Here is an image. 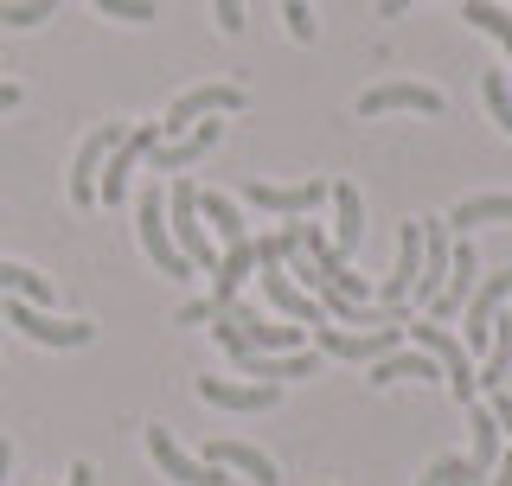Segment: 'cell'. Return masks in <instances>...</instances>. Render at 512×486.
Masks as SVG:
<instances>
[{
    "mask_svg": "<svg viewBox=\"0 0 512 486\" xmlns=\"http://www.w3.org/2000/svg\"><path fill=\"white\" fill-rule=\"evenodd\" d=\"M314 339H320V352H327V359H352V365H378L384 352H404V327H365V333H340V327H327V320H320Z\"/></svg>",
    "mask_w": 512,
    "mask_h": 486,
    "instance_id": "obj_8",
    "label": "cell"
},
{
    "mask_svg": "<svg viewBox=\"0 0 512 486\" xmlns=\"http://www.w3.org/2000/svg\"><path fill=\"white\" fill-rule=\"evenodd\" d=\"M199 218H205V231H218L224 243L250 237L244 218H237V199H231V192H199Z\"/></svg>",
    "mask_w": 512,
    "mask_h": 486,
    "instance_id": "obj_24",
    "label": "cell"
},
{
    "mask_svg": "<svg viewBox=\"0 0 512 486\" xmlns=\"http://www.w3.org/2000/svg\"><path fill=\"white\" fill-rule=\"evenodd\" d=\"M256 275V237H237V243H224L218 250V269H212V314H224V307L237 301V288H244Z\"/></svg>",
    "mask_w": 512,
    "mask_h": 486,
    "instance_id": "obj_14",
    "label": "cell"
},
{
    "mask_svg": "<svg viewBox=\"0 0 512 486\" xmlns=\"http://www.w3.org/2000/svg\"><path fill=\"white\" fill-rule=\"evenodd\" d=\"M20 103H26L20 84H0V116H7V109H20Z\"/></svg>",
    "mask_w": 512,
    "mask_h": 486,
    "instance_id": "obj_34",
    "label": "cell"
},
{
    "mask_svg": "<svg viewBox=\"0 0 512 486\" xmlns=\"http://www.w3.org/2000/svg\"><path fill=\"white\" fill-rule=\"evenodd\" d=\"M148 455H154V467H160L173 486H231V474H224V467L186 461V448L173 442V429H160V423H148Z\"/></svg>",
    "mask_w": 512,
    "mask_h": 486,
    "instance_id": "obj_10",
    "label": "cell"
},
{
    "mask_svg": "<svg viewBox=\"0 0 512 486\" xmlns=\"http://www.w3.org/2000/svg\"><path fill=\"white\" fill-rule=\"evenodd\" d=\"M506 301H512V269L480 275V288L468 295V307H461V346H468V352H487L493 320H500V307H506Z\"/></svg>",
    "mask_w": 512,
    "mask_h": 486,
    "instance_id": "obj_7",
    "label": "cell"
},
{
    "mask_svg": "<svg viewBox=\"0 0 512 486\" xmlns=\"http://www.w3.org/2000/svg\"><path fill=\"white\" fill-rule=\"evenodd\" d=\"M0 295H20L32 307H52V282H45L39 269H26V263H0Z\"/></svg>",
    "mask_w": 512,
    "mask_h": 486,
    "instance_id": "obj_25",
    "label": "cell"
},
{
    "mask_svg": "<svg viewBox=\"0 0 512 486\" xmlns=\"http://www.w3.org/2000/svg\"><path fill=\"white\" fill-rule=\"evenodd\" d=\"M7 327L26 333L32 346H52V352H77V346H90V339H96L90 320H58V314H45V307H32L20 295H7Z\"/></svg>",
    "mask_w": 512,
    "mask_h": 486,
    "instance_id": "obj_4",
    "label": "cell"
},
{
    "mask_svg": "<svg viewBox=\"0 0 512 486\" xmlns=\"http://www.w3.org/2000/svg\"><path fill=\"white\" fill-rule=\"evenodd\" d=\"M218 135H224V122L212 116V122H192V135H173V141H160V148L148 154V167L154 173H186L192 160H205L218 148Z\"/></svg>",
    "mask_w": 512,
    "mask_h": 486,
    "instance_id": "obj_15",
    "label": "cell"
},
{
    "mask_svg": "<svg viewBox=\"0 0 512 486\" xmlns=\"http://www.w3.org/2000/svg\"><path fill=\"white\" fill-rule=\"evenodd\" d=\"M128 135V122H103L84 135V148L71 160V205H96V180H103V160L116 154V141Z\"/></svg>",
    "mask_w": 512,
    "mask_h": 486,
    "instance_id": "obj_11",
    "label": "cell"
},
{
    "mask_svg": "<svg viewBox=\"0 0 512 486\" xmlns=\"http://www.w3.org/2000/svg\"><path fill=\"white\" fill-rule=\"evenodd\" d=\"M103 20H128V26H148V20H160V7L154 0H90Z\"/></svg>",
    "mask_w": 512,
    "mask_h": 486,
    "instance_id": "obj_28",
    "label": "cell"
},
{
    "mask_svg": "<svg viewBox=\"0 0 512 486\" xmlns=\"http://www.w3.org/2000/svg\"><path fill=\"white\" fill-rule=\"evenodd\" d=\"M327 205H333V250L352 256V250H359V237H365V199H359V186H352V180H333Z\"/></svg>",
    "mask_w": 512,
    "mask_h": 486,
    "instance_id": "obj_18",
    "label": "cell"
},
{
    "mask_svg": "<svg viewBox=\"0 0 512 486\" xmlns=\"http://www.w3.org/2000/svg\"><path fill=\"white\" fill-rule=\"evenodd\" d=\"M160 148V122H135L128 135L116 141V154L103 160V180H96V205H122L128 199V173H135V160H148Z\"/></svg>",
    "mask_w": 512,
    "mask_h": 486,
    "instance_id": "obj_6",
    "label": "cell"
},
{
    "mask_svg": "<svg viewBox=\"0 0 512 486\" xmlns=\"http://www.w3.org/2000/svg\"><path fill=\"white\" fill-rule=\"evenodd\" d=\"M231 359H237V365H244V371H250V378H263V384H276V391H282V384H288V378H314V365H320V359H314V352H244V346H237V352H231Z\"/></svg>",
    "mask_w": 512,
    "mask_h": 486,
    "instance_id": "obj_17",
    "label": "cell"
},
{
    "mask_svg": "<svg viewBox=\"0 0 512 486\" xmlns=\"http://www.w3.org/2000/svg\"><path fill=\"white\" fill-rule=\"evenodd\" d=\"M250 103L244 84H192L167 103V116H160V141L186 135V122H212V116H237V109Z\"/></svg>",
    "mask_w": 512,
    "mask_h": 486,
    "instance_id": "obj_3",
    "label": "cell"
},
{
    "mask_svg": "<svg viewBox=\"0 0 512 486\" xmlns=\"http://www.w3.org/2000/svg\"><path fill=\"white\" fill-rule=\"evenodd\" d=\"M410 7H436V0H378V20H404ZM455 7H461V0H455Z\"/></svg>",
    "mask_w": 512,
    "mask_h": 486,
    "instance_id": "obj_32",
    "label": "cell"
},
{
    "mask_svg": "<svg viewBox=\"0 0 512 486\" xmlns=\"http://www.w3.org/2000/svg\"><path fill=\"white\" fill-rule=\"evenodd\" d=\"M64 486H96V467H90V461H77V467H71V480H64Z\"/></svg>",
    "mask_w": 512,
    "mask_h": 486,
    "instance_id": "obj_35",
    "label": "cell"
},
{
    "mask_svg": "<svg viewBox=\"0 0 512 486\" xmlns=\"http://www.w3.org/2000/svg\"><path fill=\"white\" fill-rule=\"evenodd\" d=\"M135 224H141V250H148V263L160 275H180V282H192V263L180 256V243H173V231H167V192H160V186L135 199Z\"/></svg>",
    "mask_w": 512,
    "mask_h": 486,
    "instance_id": "obj_5",
    "label": "cell"
},
{
    "mask_svg": "<svg viewBox=\"0 0 512 486\" xmlns=\"http://www.w3.org/2000/svg\"><path fill=\"white\" fill-rule=\"evenodd\" d=\"M212 20H218L224 39H237L244 32V0H212Z\"/></svg>",
    "mask_w": 512,
    "mask_h": 486,
    "instance_id": "obj_30",
    "label": "cell"
},
{
    "mask_svg": "<svg viewBox=\"0 0 512 486\" xmlns=\"http://www.w3.org/2000/svg\"><path fill=\"white\" fill-rule=\"evenodd\" d=\"M455 231H480V224H512V192H480V199H461L448 212Z\"/></svg>",
    "mask_w": 512,
    "mask_h": 486,
    "instance_id": "obj_21",
    "label": "cell"
},
{
    "mask_svg": "<svg viewBox=\"0 0 512 486\" xmlns=\"http://www.w3.org/2000/svg\"><path fill=\"white\" fill-rule=\"evenodd\" d=\"M167 231H173V243H180V256L199 275H212L218 269V243H212V231H205V218H199V192H192L186 180H173L167 186Z\"/></svg>",
    "mask_w": 512,
    "mask_h": 486,
    "instance_id": "obj_2",
    "label": "cell"
},
{
    "mask_svg": "<svg viewBox=\"0 0 512 486\" xmlns=\"http://www.w3.org/2000/svg\"><path fill=\"white\" fill-rule=\"evenodd\" d=\"M205 461H212V467H224V474L237 467V474H244L250 486H282L276 461H269L263 448H250V442H212V448H205Z\"/></svg>",
    "mask_w": 512,
    "mask_h": 486,
    "instance_id": "obj_19",
    "label": "cell"
},
{
    "mask_svg": "<svg viewBox=\"0 0 512 486\" xmlns=\"http://www.w3.org/2000/svg\"><path fill=\"white\" fill-rule=\"evenodd\" d=\"M320 486H333V480H320Z\"/></svg>",
    "mask_w": 512,
    "mask_h": 486,
    "instance_id": "obj_37",
    "label": "cell"
},
{
    "mask_svg": "<svg viewBox=\"0 0 512 486\" xmlns=\"http://www.w3.org/2000/svg\"><path fill=\"white\" fill-rule=\"evenodd\" d=\"M282 26L295 45H314V0H282Z\"/></svg>",
    "mask_w": 512,
    "mask_h": 486,
    "instance_id": "obj_29",
    "label": "cell"
},
{
    "mask_svg": "<svg viewBox=\"0 0 512 486\" xmlns=\"http://www.w3.org/2000/svg\"><path fill=\"white\" fill-rule=\"evenodd\" d=\"M487 410H493V423H500V435H512V384L506 391H487Z\"/></svg>",
    "mask_w": 512,
    "mask_h": 486,
    "instance_id": "obj_31",
    "label": "cell"
},
{
    "mask_svg": "<svg viewBox=\"0 0 512 486\" xmlns=\"http://www.w3.org/2000/svg\"><path fill=\"white\" fill-rule=\"evenodd\" d=\"M480 486H512V448H506V455H500V461H493V474H487V480H480Z\"/></svg>",
    "mask_w": 512,
    "mask_h": 486,
    "instance_id": "obj_33",
    "label": "cell"
},
{
    "mask_svg": "<svg viewBox=\"0 0 512 486\" xmlns=\"http://www.w3.org/2000/svg\"><path fill=\"white\" fill-rule=\"evenodd\" d=\"M7 467H13V442H0V486H7Z\"/></svg>",
    "mask_w": 512,
    "mask_h": 486,
    "instance_id": "obj_36",
    "label": "cell"
},
{
    "mask_svg": "<svg viewBox=\"0 0 512 486\" xmlns=\"http://www.w3.org/2000/svg\"><path fill=\"white\" fill-rule=\"evenodd\" d=\"M199 397L218 410H276L282 403L276 384H231V378H199Z\"/></svg>",
    "mask_w": 512,
    "mask_h": 486,
    "instance_id": "obj_20",
    "label": "cell"
},
{
    "mask_svg": "<svg viewBox=\"0 0 512 486\" xmlns=\"http://www.w3.org/2000/svg\"><path fill=\"white\" fill-rule=\"evenodd\" d=\"M468 429H474V448H468V461L480 467V474H493V461L506 455V435H500V423H493V410L487 403H468Z\"/></svg>",
    "mask_w": 512,
    "mask_h": 486,
    "instance_id": "obj_22",
    "label": "cell"
},
{
    "mask_svg": "<svg viewBox=\"0 0 512 486\" xmlns=\"http://www.w3.org/2000/svg\"><path fill=\"white\" fill-rule=\"evenodd\" d=\"M474 288H480V256H474V243H468V237H455V256H448V282H442V295H436V307H429V314H436V320L461 314Z\"/></svg>",
    "mask_w": 512,
    "mask_h": 486,
    "instance_id": "obj_16",
    "label": "cell"
},
{
    "mask_svg": "<svg viewBox=\"0 0 512 486\" xmlns=\"http://www.w3.org/2000/svg\"><path fill=\"white\" fill-rule=\"evenodd\" d=\"M404 339H416V352L442 365V384L455 391L461 403H480V384H474V352L461 346V333L436 327V320H404Z\"/></svg>",
    "mask_w": 512,
    "mask_h": 486,
    "instance_id": "obj_1",
    "label": "cell"
},
{
    "mask_svg": "<svg viewBox=\"0 0 512 486\" xmlns=\"http://www.w3.org/2000/svg\"><path fill=\"white\" fill-rule=\"evenodd\" d=\"M480 103H487V116L512 135V84H506V71H480Z\"/></svg>",
    "mask_w": 512,
    "mask_h": 486,
    "instance_id": "obj_26",
    "label": "cell"
},
{
    "mask_svg": "<svg viewBox=\"0 0 512 486\" xmlns=\"http://www.w3.org/2000/svg\"><path fill=\"white\" fill-rule=\"evenodd\" d=\"M461 20H468L474 32H487V39H500V52L512 64V13L500 7V0H461Z\"/></svg>",
    "mask_w": 512,
    "mask_h": 486,
    "instance_id": "obj_23",
    "label": "cell"
},
{
    "mask_svg": "<svg viewBox=\"0 0 512 486\" xmlns=\"http://www.w3.org/2000/svg\"><path fill=\"white\" fill-rule=\"evenodd\" d=\"M224 314H231V327H237V339H244V352H301V339H308V327L269 320V314H256V307H244V301H231Z\"/></svg>",
    "mask_w": 512,
    "mask_h": 486,
    "instance_id": "obj_12",
    "label": "cell"
},
{
    "mask_svg": "<svg viewBox=\"0 0 512 486\" xmlns=\"http://www.w3.org/2000/svg\"><path fill=\"white\" fill-rule=\"evenodd\" d=\"M391 109H410V116H442V109H448V96H442V90H429V84H410V77L372 84V90L359 96V116H365V122L391 116Z\"/></svg>",
    "mask_w": 512,
    "mask_h": 486,
    "instance_id": "obj_9",
    "label": "cell"
},
{
    "mask_svg": "<svg viewBox=\"0 0 512 486\" xmlns=\"http://www.w3.org/2000/svg\"><path fill=\"white\" fill-rule=\"evenodd\" d=\"M333 180H295V186H269V180H250L244 199L256 205V212H276V218H308L314 205H327Z\"/></svg>",
    "mask_w": 512,
    "mask_h": 486,
    "instance_id": "obj_13",
    "label": "cell"
},
{
    "mask_svg": "<svg viewBox=\"0 0 512 486\" xmlns=\"http://www.w3.org/2000/svg\"><path fill=\"white\" fill-rule=\"evenodd\" d=\"M58 7H64V0H7V7H0V26H13V32H26V26H45Z\"/></svg>",
    "mask_w": 512,
    "mask_h": 486,
    "instance_id": "obj_27",
    "label": "cell"
}]
</instances>
